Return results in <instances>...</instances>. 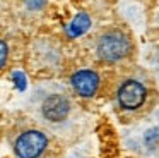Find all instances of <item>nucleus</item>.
<instances>
[{"instance_id": "1", "label": "nucleus", "mask_w": 159, "mask_h": 158, "mask_svg": "<svg viewBox=\"0 0 159 158\" xmlns=\"http://www.w3.org/2000/svg\"><path fill=\"white\" fill-rule=\"evenodd\" d=\"M36 115L50 127H62L72 117L74 103L69 93L60 86H41L33 95Z\"/></svg>"}, {"instance_id": "2", "label": "nucleus", "mask_w": 159, "mask_h": 158, "mask_svg": "<svg viewBox=\"0 0 159 158\" xmlns=\"http://www.w3.org/2000/svg\"><path fill=\"white\" fill-rule=\"evenodd\" d=\"M98 57L104 62H120L132 52L130 38L118 29H108L98 38L96 43Z\"/></svg>"}, {"instance_id": "3", "label": "nucleus", "mask_w": 159, "mask_h": 158, "mask_svg": "<svg viewBox=\"0 0 159 158\" xmlns=\"http://www.w3.org/2000/svg\"><path fill=\"white\" fill-rule=\"evenodd\" d=\"M48 148V137L38 129H26L14 139V153L17 158H39Z\"/></svg>"}, {"instance_id": "4", "label": "nucleus", "mask_w": 159, "mask_h": 158, "mask_svg": "<svg viewBox=\"0 0 159 158\" xmlns=\"http://www.w3.org/2000/svg\"><path fill=\"white\" fill-rule=\"evenodd\" d=\"M147 96H149L147 88L137 79H127L116 93L118 105L125 112H139V110H142L144 105L147 103Z\"/></svg>"}, {"instance_id": "5", "label": "nucleus", "mask_w": 159, "mask_h": 158, "mask_svg": "<svg viewBox=\"0 0 159 158\" xmlns=\"http://www.w3.org/2000/svg\"><path fill=\"white\" fill-rule=\"evenodd\" d=\"M72 82L74 91L79 96H84V98H89V96H94L96 91L99 89V76L94 71H79L72 76L70 79Z\"/></svg>"}, {"instance_id": "6", "label": "nucleus", "mask_w": 159, "mask_h": 158, "mask_svg": "<svg viewBox=\"0 0 159 158\" xmlns=\"http://www.w3.org/2000/svg\"><path fill=\"white\" fill-rule=\"evenodd\" d=\"M87 27H89V17L84 16V14H79L69 26V34L70 36H79L84 31H87Z\"/></svg>"}, {"instance_id": "7", "label": "nucleus", "mask_w": 159, "mask_h": 158, "mask_svg": "<svg viewBox=\"0 0 159 158\" xmlns=\"http://www.w3.org/2000/svg\"><path fill=\"white\" fill-rule=\"evenodd\" d=\"M7 57H9V48L5 45V41L0 40V69L7 64Z\"/></svg>"}, {"instance_id": "8", "label": "nucleus", "mask_w": 159, "mask_h": 158, "mask_svg": "<svg viewBox=\"0 0 159 158\" xmlns=\"http://www.w3.org/2000/svg\"><path fill=\"white\" fill-rule=\"evenodd\" d=\"M24 3L29 10H41L45 7L46 0H24Z\"/></svg>"}]
</instances>
